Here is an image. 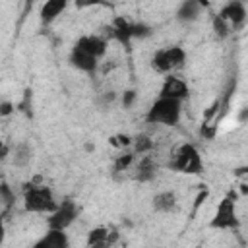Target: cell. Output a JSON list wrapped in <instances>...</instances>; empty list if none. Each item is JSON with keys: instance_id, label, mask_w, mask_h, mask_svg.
Here are the masks:
<instances>
[{"instance_id": "1", "label": "cell", "mask_w": 248, "mask_h": 248, "mask_svg": "<svg viewBox=\"0 0 248 248\" xmlns=\"http://www.w3.org/2000/svg\"><path fill=\"white\" fill-rule=\"evenodd\" d=\"M182 116V103L174 99L157 97L145 112V122L159 126H176Z\"/></svg>"}, {"instance_id": "2", "label": "cell", "mask_w": 248, "mask_h": 248, "mask_svg": "<svg viewBox=\"0 0 248 248\" xmlns=\"http://www.w3.org/2000/svg\"><path fill=\"white\" fill-rule=\"evenodd\" d=\"M58 207L54 194L48 186H35L33 182L27 184L23 194V209L27 213H52Z\"/></svg>"}, {"instance_id": "3", "label": "cell", "mask_w": 248, "mask_h": 248, "mask_svg": "<svg viewBox=\"0 0 248 248\" xmlns=\"http://www.w3.org/2000/svg\"><path fill=\"white\" fill-rule=\"evenodd\" d=\"M169 169L182 174H200L203 170V161L198 147L194 143H182L169 163Z\"/></svg>"}, {"instance_id": "4", "label": "cell", "mask_w": 248, "mask_h": 248, "mask_svg": "<svg viewBox=\"0 0 248 248\" xmlns=\"http://www.w3.org/2000/svg\"><path fill=\"white\" fill-rule=\"evenodd\" d=\"M184 62H186V50L178 45L161 48L151 56V68L163 76H170L174 70H180Z\"/></svg>"}, {"instance_id": "5", "label": "cell", "mask_w": 248, "mask_h": 248, "mask_svg": "<svg viewBox=\"0 0 248 248\" xmlns=\"http://www.w3.org/2000/svg\"><path fill=\"white\" fill-rule=\"evenodd\" d=\"M238 225L240 223L236 217V192L231 190L217 205V211L209 221V227L221 229V231H232V229H238Z\"/></svg>"}, {"instance_id": "6", "label": "cell", "mask_w": 248, "mask_h": 248, "mask_svg": "<svg viewBox=\"0 0 248 248\" xmlns=\"http://www.w3.org/2000/svg\"><path fill=\"white\" fill-rule=\"evenodd\" d=\"M78 213H79V209H78L76 202L64 200L62 203H58V207L52 213H48L46 227L52 231H66L70 225H74V221L78 219Z\"/></svg>"}, {"instance_id": "7", "label": "cell", "mask_w": 248, "mask_h": 248, "mask_svg": "<svg viewBox=\"0 0 248 248\" xmlns=\"http://www.w3.org/2000/svg\"><path fill=\"white\" fill-rule=\"evenodd\" d=\"M188 93H190L188 83H186L182 78L172 76V74L165 78V81H163V85H161V89H159V97L174 99V101H180V103L188 97Z\"/></svg>"}, {"instance_id": "8", "label": "cell", "mask_w": 248, "mask_h": 248, "mask_svg": "<svg viewBox=\"0 0 248 248\" xmlns=\"http://www.w3.org/2000/svg\"><path fill=\"white\" fill-rule=\"evenodd\" d=\"M219 16L231 25V31L240 29L246 21V6L240 0H231L219 10Z\"/></svg>"}, {"instance_id": "9", "label": "cell", "mask_w": 248, "mask_h": 248, "mask_svg": "<svg viewBox=\"0 0 248 248\" xmlns=\"http://www.w3.org/2000/svg\"><path fill=\"white\" fill-rule=\"evenodd\" d=\"M74 46H78L79 50L87 52L89 56L101 60V58L107 54V46H108V45H107V39L101 37V35H83V37H79V39L76 41Z\"/></svg>"}, {"instance_id": "10", "label": "cell", "mask_w": 248, "mask_h": 248, "mask_svg": "<svg viewBox=\"0 0 248 248\" xmlns=\"http://www.w3.org/2000/svg\"><path fill=\"white\" fill-rule=\"evenodd\" d=\"M31 248H70V236L66 234V231L48 229Z\"/></svg>"}, {"instance_id": "11", "label": "cell", "mask_w": 248, "mask_h": 248, "mask_svg": "<svg viewBox=\"0 0 248 248\" xmlns=\"http://www.w3.org/2000/svg\"><path fill=\"white\" fill-rule=\"evenodd\" d=\"M207 6V2H200V0H186L178 6L176 10V19L182 23H192L202 16V10Z\"/></svg>"}, {"instance_id": "12", "label": "cell", "mask_w": 248, "mask_h": 248, "mask_svg": "<svg viewBox=\"0 0 248 248\" xmlns=\"http://www.w3.org/2000/svg\"><path fill=\"white\" fill-rule=\"evenodd\" d=\"M70 64H72L76 70H79V72L93 74V72L97 70L99 60H97V58H93V56H89L87 52L79 50L78 46H74V48H72V52H70Z\"/></svg>"}, {"instance_id": "13", "label": "cell", "mask_w": 248, "mask_h": 248, "mask_svg": "<svg viewBox=\"0 0 248 248\" xmlns=\"http://www.w3.org/2000/svg\"><path fill=\"white\" fill-rule=\"evenodd\" d=\"M157 170H159V165H157L149 155H143V157L140 159V163L136 165L134 178H136L138 182H151V180H155Z\"/></svg>"}, {"instance_id": "14", "label": "cell", "mask_w": 248, "mask_h": 248, "mask_svg": "<svg viewBox=\"0 0 248 248\" xmlns=\"http://www.w3.org/2000/svg\"><path fill=\"white\" fill-rule=\"evenodd\" d=\"M153 209L157 213H170L176 209L178 202H176V194L170 192V190H163V192H157L153 196V202H151Z\"/></svg>"}, {"instance_id": "15", "label": "cell", "mask_w": 248, "mask_h": 248, "mask_svg": "<svg viewBox=\"0 0 248 248\" xmlns=\"http://www.w3.org/2000/svg\"><path fill=\"white\" fill-rule=\"evenodd\" d=\"M10 155H12V165H14V167L25 169V167L31 163V159H33V149H31V145H29L27 141H19V143L10 151Z\"/></svg>"}, {"instance_id": "16", "label": "cell", "mask_w": 248, "mask_h": 248, "mask_svg": "<svg viewBox=\"0 0 248 248\" xmlns=\"http://www.w3.org/2000/svg\"><path fill=\"white\" fill-rule=\"evenodd\" d=\"M68 8L66 0H48L41 6V21L43 23H52L64 10Z\"/></svg>"}, {"instance_id": "17", "label": "cell", "mask_w": 248, "mask_h": 248, "mask_svg": "<svg viewBox=\"0 0 248 248\" xmlns=\"http://www.w3.org/2000/svg\"><path fill=\"white\" fill-rule=\"evenodd\" d=\"M110 37L116 39L122 45H130V21L124 17H114L112 25H110Z\"/></svg>"}, {"instance_id": "18", "label": "cell", "mask_w": 248, "mask_h": 248, "mask_svg": "<svg viewBox=\"0 0 248 248\" xmlns=\"http://www.w3.org/2000/svg\"><path fill=\"white\" fill-rule=\"evenodd\" d=\"M132 151L136 153V155H147L149 151H153V147H155V143H153V140L149 138V136H136L134 140H132Z\"/></svg>"}, {"instance_id": "19", "label": "cell", "mask_w": 248, "mask_h": 248, "mask_svg": "<svg viewBox=\"0 0 248 248\" xmlns=\"http://www.w3.org/2000/svg\"><path fill=\"white\" fill-rule=\"evenodd\" d=\"M211 27H213V31H215V35H217L219 39H227V37L231 35V25H229L219 14H215V16L211 17Z\"/></svg>"}, {"instance_id": "20", "label": "cell", "mask_w": 248, "mask_h": 248, "mask_svg": "<svg viewBox=\"0 0 248 248\" xmlns=\"http://www.w3.org/2000/svg\"><path fill=\"white\" fill-rule=\"evenodd\" d=\"M134 159H136V153H134V151H126V153L118 155V157L114 159V165H112L114 172H124V170L134 163Z\"/></svg>"}, {"instance_id": "21", "label": "cell", "mask_w": 248, "mask_h": 248, "mask_svg": "<svg viewBox=\"0 0 248 248\" xmlns=\"http://www.w3.org/2000/svg\"><path fill=\"white\" fill-rule=\"evenodd\" d=\"M151 35V27L147 23H130V39H145Z\"/></svg>"}, {"instance_id": "22", "label": "cell", "mask_w": 248, "mask_h": 248, "mask_svg": "<svg viewBox=\"0 0 248 248\" xmlns=\"http://www.w3.org/2000/svg\"><path fill=\"white\" fill-rule=\"evenodd\" d=\"M116 101V91H105V93H101L99 97H97V107L101 108V110H105V108H108L112 103Z\"/></svg>"}, {"instance_id": "23", "label": "cell", "mask_w": 248, "mask_h": 248, "mask_svg": "<svg viewBox=\"0 0 248 248\" xmlns=\"http://www.w3.org/2000/svg\"><path fill=\"white\" fill-rule=\"evenodd\" d=\"M136 99H138V91H136V89H126V91L122 93V97H120L122 108H124V110H130V108L134 107Z\"/></svg>"}, {"instance_id": "24", "label": "cell", "mask_w": 248, "mask_h": 248, "mask_svg": "<svg viewBox=\"0 0 248 248\" xmlns=\"http://www.w3.org/2000/svg\"><path fill=\"white\" fill-rule=\"evenodd\" d=\"M0 202L6 207H10L14 203V192H12V188L6 182H0Z\"/></svg>"}, {"instance_id": "25", "label": "cell", "mask_w": 248, "mask_h": 248, "mask_svg": "<svg viewBox=\"0 0 248 248\" xmlns=\"http://www.w3.org/2000/svg\"><path fill=\"white\" fill-rule=\"evenodd\" d=\"M132 136H128V134H118V136H112L110 138V143L114 145V147H128V145H132Z\"/></svg>"}, {"instance_id": "26", "label": "cell", "mask_w": 248, "mask_h": 248, "mask_svg": "<svg viewBox=\"0 0 248 248\" xmlns=\"http://www.w3.org/2000/svg\"><path fill=\"white\" fill-rule=\"evenodd\" d=\"M207 198H209V190H205V188H203L202 192H198V196H196V200H194V211H192V213H196V209H198V207H200Z\"/></svg>"}, {"instance_id": "27", "label": "cell", "mask_w": 248, "mask_h": 248, "mask_svg": "<svg viewBox=\"0 0 248 248\" xmlns=\"http://www.w3.org/2000/svg\"><path fill=\"white\" fill-rule=\"evenodd\" d=\"M12 112H14V103L2 101V103H0V116H10Z\"/></svg>"}, {"instance_id": "28", "label": "cell", "mask_w": 248, "mask_h": 248, "mask_svg": "<svg viewBox=\"0 0 248 248\" xmlns=\"http://www.w3.org/2000/svg\"><path fill=\"white\" fill-rule=\"evenodd\" d=\"M8 155H10V147H8V145H6V143L0 140V163H2V161H4Z\"/></svg>"}, {"instance_id": "29", "label": "cell", "mask_w": 248, "mask_h": 248, "mask_svg": "<svg viewBox=\"0 0 248 248\" xmlns=\"http://www.w3.org/2000/svg\"><path fill=\"white\" fill-rule=\"evenodd\" d=\"M4 240H6V225H4V219L0 217V248L4 246Z\"/></svg>"}, {"instance_id": "30", "label": "cell", "mask_w": 248, "mask_h": 248, "mask_svg": "<svg viewBox=\"0 0 248 248\" xmlns=\"http://www.w3.org/2000/svg\"><path fill=\"white\" fill-rule=\"evenodd\" d=\"M246 118H248V108H242L240 114H238V122L242 124V122H246Z\"/></svg>"}, {"instance_id": "31", "label": "cell", "mask_w": 248, "mask_h": 248, "mask_svg": "<svg viewBox=\"0 0 248 248\" xmlns=\"http://www.w3.org/2000/svg\"><path fill=\"white\" fill-rule=\"evenodd\" d=\"M246 194H248V188H246V184L242 182V184H240V196H246Z\"/></svg>"}, {"instance_id": "32", "label": "cell", "mask_w": 248, "mask_h": 248, "mask_svg": "<svg viewBox=\"0 0 248 248\" xmlns=\"http://www.w3.org/2000/svg\"><path fill=\"white\" fill-rule=\"evenodd\" d=\"M85 151H95V145L93 143H85Z\"/></svg>"}, {"instance_id": "33", "label": "cell", "mask_w": 248, "mask_h": 248, "mask_svg": "<svg viewBox=\"0 0 248 248\" xmlns=\"http://www.w3.org/2000/svg\"><path fill=\"white\" fill-rule=\"evenodd\" d=\"M246 172V167H240V169H236V174H244Z\"/></svg>"}, {"instance_id": "34", "label": "cell", "mask_w": 248, "mask_h": 248, "mask_svg": "<svg viewBox=\"0 0 248 248\" xmlns=\"http://www.w3.org/2000/svg\"><path fill=\"white\" fill-rule=\"evenodd\" d=\"M194 248H203V246H202V244H198V246H194Z\"/></svg>"}, {"instance_id": "35", "label": "cell", "mask_w": 248, "mask_h": 248, "mask_svg": "<svg viewBox=\"0 0 248 248\" xmlns=\"http://www.w3.org/2000/svg\"><path fill=\"white\" fill-rule=\"evenodd\" d=\"M0 207H2V202H0Z\"/></svg>"}]
</instances>
